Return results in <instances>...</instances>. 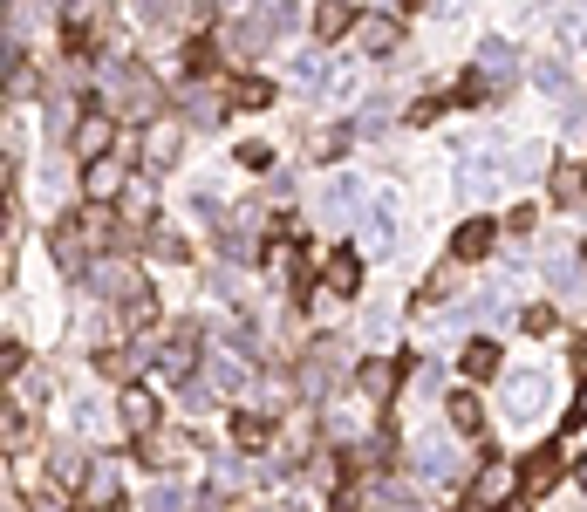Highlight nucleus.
<instances>
[{
    "instance_id": "15",
    "label": "nucleus",
    "mask_w": 587,
    "mask_h": 512,
    "mask_svg": "<svg viewBox=\"0 0 587 512\" xmlns=\"http://www.w3.org/2000/svg\"><path fill=\"white\" fill-rule=\"evenodd\" d=\"M533 82H540V89H547L553 103H567V110H574V76H567V62H540V69H533Z\"/></svg>"
},
{
    "instance_id": "20",
    "label": "nucleus",
    "mask_w": 587,
    "mask_h": 512,
    "mask_svg": "<svg viewBox=\"0 0 587 512\" xmlns=\"http://www.w3.org/2000/svg\"><path fill=\"white\" fill-rule=\"evenodd\" d=\"M321 205H328V219H349L355 205H362V185H355V178H335V185H328V198H321Z\"/></svg>"
},
{
    "instance_id": "9",
    "label": "nucleus",
    "mask_w": 587,
    "mask_h": 512,
    "mask_svg": "<svg viewBox=\"0 0 587 512\" xmlns=\"http://www.w3.org/2000/svg\"><path fill=\"white\" fill-rule=\"evenodd\" d=\"M69 144H76V158H82V164L110 158V117H82V123H76V137H69Z\"/></svg>"
},
{
    "instance_id": "18",
    "label": "nucleus",
    "mask_w": 587,
    "mask_h": 512,
    "mask_svg": "<svg viewBox=\"0 0 587 512\" xmlns=\"http://www.w3.org/2000/svg\"><path fill=\"white\" fill-rule=\"evenodd\" d=\"M110 499H117V465L89 458V506H110Z\"/></svg>"
},
{
    "instance_id": "1",
    "label": "nucleus",
    "mask_w": 587,
    "mask_h": 512,
    "mask_svg": "<svg viewBox=\"0 0 587 512\" xmlns=\"http://www.w3.org/2000/svg\"><path fill=\"white\" fill-rule=\"evenodd\" d=\"M499 403H506L512 424H526V417H540L547 410V376H533V369H519L506 390H499Z\"/></svg>"
},
{
    "instance_id": "6",
    "label": "nucleus",
    "mask_w": 587,
    "mask_h": 512,
    "mask_svg": "<svg viewBox=\"0 0 587 512\" xmlns=\"http://www.w3.org/2000/svg\"><path fill=\"white\" fill-rule=\"evenodd\" d=\"M82 192H89V205H103V198L123 192V158L110 151V158H96L89 171H82Z\"/></svg>"
},
{
    "instance_id": "26",
    "label": "nucleus",
    "mask_w": 587,
    "mask_h": 512,
    "mask_svg": "<svg viewBox=\"0 0 587 512\" xmlns=\"http://www.w3.org/2000/svg\"><path fill=\"white\" fill-rule=\"evenodd\" d=\"M233 444H239V451H260V444H267V417H239Z\"/></svg>"
},
{
    "instance_id": "38",
    "label": "nucleus",
    "mask_w": 587,
    "mask_h": 512,
    "mask_svg": "<svg viewBox=\"0 0 587 512\" xmlns=\"http://www.w3.org/2000/svg\"><path fill=\"white\" fill-rule=\"evenodd\" d=\"M96 287H103V294H123L130 280H123V267H96Z\"/></svg>"
},
{
    "instance_id": "30",
    "label": "nucleus",
    "mask_w": 587,
    "mask_h": 512,
    "mask_svg": "<svg viewBox=\"0 0 587 512\" xmlns=\"http://www.w3.org/2000/svg\"><path fill=\"white\" fill-rule=\"evenodd\" d=\"M287 69H294V82H301V89H314V82H321V55H294Z\"/></svg>"
},
{
    "instance_id": "41",
    "label": "nucleus",
    "mask_w": 587,
    "mask_h": 512,
    "mask_svg": "<svg viewBox=\"0 0 587 512\" xmlns=\"http://www.w3.org/2000/svg\"><path fill=\"white\" fill-rule=\"evenodd\" d=\"M574 424H587V383H581V396H574V417H567V431H574Z\"/></svg>"
},
{
    "instance_id": "39",
    "label": "nucleus",
    "mask_w": 587,
    "mask_h": 512,
    "mask_svg": "<svg viewBox=\"0 0 587 512\" xmlns=\"http://www.w3.org/2000/svg\"><path fill=\"white\" fill-rule=\"evenodd\" d=\"M130 219H137V226L151 219V192H144V185H130Z\"/></svg>"
},
{
    "instance_id": "29",
    "label": "nucleus",
    "mask_w": 587,
    "mask_h": 512,
    "mask_svg": "<svg viewBox=\"0 0 587 512\" xmlns=\"http://www.w3.org/2000/svg\"><path fill=\"white\" fill-rule=\"evenodd\" d=\"M144 512H185V492L178 485H157L151 499H144Z\"/></svg>"
},
{
    "instance_id": "27",
    "label": "nucleus",
    "mask_w": 587,
    "mask_h": 512,
    "mask_svg": "<svg viewBox=\"0 0 587 512\" xmlns=\"http://www.w3.org/2000/svg\"><path fill=\"white\" fill-rule=\"evenodd\" d=\"M540 164H547V151H540V144H519V151H512V178H533V171H540Z\"/></svg>"
},
{
    "instance_id": "13",
    "label": "nucleus",
    "mask_w": 587,
    "mask_h": 512,
    "mask_svg": "<svg viewBox=\"0 0 587 512\" xmlns=\"http://www.w3.org/2000/svg\"><path fill=\"white\" fill-rule=\"evenodd\" d=\"M314 35H321V41H335V35H355V14H349V0H321V7H314Z\"/></svg>"
},
{
    "instance_id": "17",
    "label": "nucleus",
    "mask_w": 587,
    "mask_h": 512,
    "mask_svg": "<svg viewBox=\"0 0 587 512\" xmlns=\"http://www.w3.org/2000/svg\"><path fill=\"white\" fill-rule=\"evenodd\" d=\"M465 376L471 383H492L499 376V349L492 342H465Z\"/></svg>"
},
{
    "instance_id": "16",
    "label": "nucleus",
    "mask_w": 587,
    "mask_h": 512,
    "mask_svg": "<svg viewBox=\"0 0 587 512\" xmlns=\"http://www.w3.org/2000/svg\"><path fill=\"white\" fill-rule=\"evenodd\" d=\"M321 280H328V294H355V287H362V260H355V253H335Z\"/></svg>"
},
{
    "instance_id": "25",
    "label": "nucleus",
    "mask_w": 587,
    "mask_h": 512,
    "mask_svg": "<svg viewBox=\"0 0 587 512\" xmlns=\"http://www.w3.org/2000/svg\"><path fill=\"white\" fill-rule=\"evenodd\" d=\"M239 376H246V369H239V349L212 355V390H239Z\"/></svg>"
},
{
    "instance_id": "5",
    "label": "nucleus",
    "mask_w": 587,
    "mask_h": 512,
    "mask_svg": "<svg viewBox=\"0 0 587 512\" xmlns=\"http://www.w3.org/2000/svg\"><path fill=\"white\" fill-rule=\"evenodd\" d=\"M417 478H431V485L458 478V451H451V437H417Z\"/></svg>"
},
{
    "instance_id": "33",
    "label": "nucleus",
    "mask_w": 587,
    "mask_h": 512,
    "mask_svg": "<svg viewBox=\"0 0 587 512\" xmlns=\"http://www.w3.org/2000/svg\"><path fill=\"white\" fill-rule=\"evenodd\" d=\"M553 192H560L567 205H574V198L587 192V178H581V171H553Z\"/></svg>"
},
{
    "instance_id": "4",
    "label": "nucleus",
    "mask_w": 587,
    "mask_h": 512,
    "mask_svg": "<svg viewBox=\"0 0 587 512\" xmlns=\"http://www.w3.org/2000/svg\"><path fill=\"white\" fill-rule=\"evenodd\" d=\"M560 465H567V458H560V444H547V451H533V458L519 465V492H526V499H540V492H553V485H560Z\"/></svg>"
},
{
    "instance_id": "11",
    "label": "nucleus",
    "mask_w": 587,
    "mask_h": 512,
    "mask_svg": "<svg viewBox=\"0 0 587 512\" xmlns=\"http://www.w3.org/2000/svg\"><path fill=\"white\" fill-rule=\"evenodd\" d=\"M355 390H362V403H390L396 369H390V362H362V369H355Z\"/></svg>"
},
{
    "instance_id": "21",
    "label": "nucleus",
    "mask_w": 587,
    "mask_h": 512,
    "mask_svg": "<svg viewBox=\"0 0 587 512\" xmlns=\"http://www.w3.org/2000/svg\"><path fill=\"white\" fill-rule=\"evenodd\" d=\"M478 424H485V410H478V396H471V390H458V396H451V431L478 437Z\"/></svg>"
},
{
    "instance_id": "23",
    "label": "nucleus",
    "mask_w": 587,
    "mask_h": 512,
    "mask_svg": "<svg viewBox=\"0 0 587 512\" xmlns=\"http://www.w3.org/2000/svg\"><path fill=\"white\" fill-rule=\"evenodd\" d=\"M547 280L560 287V294H581V260H574V253H553V260H547Z\"/></svg>"
},
{
    "instance_id": "8",
    "label": "nucleus",
    "mask_w": 587,
    "mask_h": 512,
    "mask_svg": "<svg viewBox=\"0 0 587 512\" xmlns=\"http://www.w3.org/2000/svg\"><path fill=\"white\" fill-rule=\"evenodd\" d=\"M485 253H492V219H465L458 239H451V260L465 267V260H485Z\"/></svg>"
},
{
    "instance_id": "19",
    "label": "nucleus",
    "mask_w": 587,
    "mask_h": 512,
    "mask_svg": "<svg viewBox=\"0 0 587 512\" xmlns=\"http://www.w3.org/2000/svg\"><path fill=\"white\" fill-rule=\"evenodd\" d=\"M492 178H499V171H492V158H485V151H478V158H471V171H458V192H465V198H485V192H492Z\"/></svg>"
},
{
    "instance_id": "28",
    "label": "nucleus",
    "mask_w": 587,
    "mask_h": 512,
    "mask_svg": "<svg viewBox=\"0 0 587 512\" xmlns=\"http://www.w3.org/2000/svg\"><path fill=\"white\" fill-rule=\"evenodd\" d=\"M267 96H274L267 82H260V76H246V82H239V96H233V103H239V110H267Z\"/></svg>"
},
{
    "instance_id": "14",
    "label": "nucleus",
    "mask_w": 587,
    "mask_h": 512,
    "mask_svg": "<svg viewBox=\"0 0 587 512\" xmlns=\"http://www.w3.org/2000/svg\"><path fill=\"white\" fill-rule=\"evenodd\" d=\"M471 492H478V506H506V499H512V472L492 458V465L478 472V485H471Z\"/></svg>"
},
{
    "instance_id": "3",
    "label": "nucleus",
    "mask_w": 587,
    "mask_h": 512,
    "mask_svg": "<svg viewBox=\"0 0 587 512\" xmlns=\"http://www.w3.org/2000/svg\"><path fill=\"white\" fill-rule=\"evenodd\" d=\"M178 144H185V130L171 117H151V130H144V171H171L178 164Z\"/></svg>"
},
{
    "instance_id": "24",
    "label": "nucleus",
    "mask_w": 587,
    "mask_h": 512,
    "mask_svg": "<svg viewBox=\"0 0 587 512\" xmlns=\"http://www.w3.org/2000/svg\"><path fill=\"white\" fill-rule=\"evenodd\" d=\"M492 315H506V287H485L478 301H465V315L458 321H492Z\"/></svg>"
},
{
    "instance_id": "40",
    "label": "nucleus",
    "mask_w": 587,
    "mask_h": 512,
    "mask_svg": "<svg viewBox=\"0 0 587 512\" xmlns=\"http://www.w3.org/2000/svg\"><path fill=\"white\" fill-rule=\"evenodd\" d=\"M55 253H62V267H76V260H82V246H76V233H55Z\"/></svg>"
},
{
    "instance_id": "7",
    "label": "nucleus",
    "mask_w": 587,
    "mask_h": 512,
    "mask_svg": "<svg viewBox=\"0 0 587 512\" xmlns=\"http://www.w3.org/2000/svg\"><path fill=\"white\" fill-rule=\"evenodd\" d=\"M117 410H123V424H130L137 437H144V431H157V396L144 390V383H130V390L117 396Z\"/></svg>"
},
{
    "instance_id": "34",
    "label": "nucleus",
    "mask_w": 587,
    "mask_h": 512,
    "mask_svg": "<svg viewBox=\"0 0 587 512\" xmlns=\"http://www.w3.org/2000/svg\"><path fill=\"white\" fill-rule=\"evenodd\" d=\"M192 123L198 130H212V123H219V103H212V96H192Z\"/></svg>"
},
{
    "instance_id": "36",
    "label": "nucleus",
    "mask_w": 587,
    "mask_h": 512,
    "mask_svg": "<svg viewBox=\"0 0 587 512\" xmlns=\"http://www.w3.org/2000/svg\"><path fill=\"white\" fill-rule=\"evenodd\" d=\"M383 123H390V103H383V96H376V103H369V110H362V123H355V130H383Z\"/></svg>"
},
{
    "instance_id": "35",
    "label": "nucleus",
    "mask_w": 587,
    "mask_h": 512,
    "mask_svg": "<svg viewBox=\"0 0 587 512\" xmlns=\"http://www.w3.org/2000/svg\"><path fill=\"white\" fill-rule=\"evenodd\" d=\"M185 69H212V41H185Z\"/></svg>"
},
{
    "instance_id": "12",
    "label": "nucleus",
    "mask_w": 587,
    "mask_h": 512,
    "mask_svg": "<svg viewBox=\"0 0 587 512\" xmlns=\"http://www.w3.org/2000/svg\"><path fill=\"white\" fill-rule=\"evenodd\" d=\"M390 246H396V212L376 205V212L362 219V253H390Z\"/></svg>"
},
{
    "instance_id": "31",
    "label": "nucleus",
    "mask_w": 587,
    "mask_h": 512,
    "mask_svg": "<svg viewBox=\"0 0 587 512\" xmlns=\"http://www.w3.org/2000/svg\"><path fill=\"white\" fill-rule=\"evenodd\" d=\"M519 328H526V335H553L560 321H553V308H526V315H519Z\"/></svg>"
},
{
    "instance_id": "10",
    "label": "nucleus",
    "mask_w": 587,
    "mask_h": 512,
    "mask_svg": "<svg viewBox=\"0 0 587 512\" xmlns=\"http://www.w3.org/2000/svg\"><path fill=\"white\" fill-rule=\"evenodd\" d=\"M137 458H144V465H157V472H171V465L185 458V444H178L171 431H144V437H137Z\"/></svg>"
},
{
    "instance_id": "22",
    "label": "nucleus",
    "mask_w": 587,
    "mask_h": 512,
    "mask_svg": "<svg viewBox=\"0 0 587 512\" xmlns=\"http://www.w3.org/2000/svg\"><path fill=\"white\" fill-rule=\"evenodd\" d=\"M478 69L492 82H506L512 76V41H485V48H478Z\"/></svg>"
},
{
    "instance_id": "37",
    "label": "nucleus",
    "mask_w": 587,
    "mask_h": 512,
    "mask_svg": "<svg viewBox=\"0 0 587 512\" xmlns=\"http://www.w3.org/2000/svg\"><path fill=\"white\" fill-rule=\"evenodd\" d=\"M239 164H246V171H267V164H274V151H267V144H246V151H239Z\"/></svg>"
},
{
    "instance_id": "2",
    "label": "nucleus",
    "mask_w": 587,
    "mask_h": 512,
    "mask_svg": "<svg viewBox=\"0 0 587 512\" xmlns=\"http://www.w3.org/2000/svg\"><path fill=\"white\" fill-rule=\"evenodd\" d=\"M403 48V21L396 14H362L355 21V55H396Z\"/></svg>"
},
{
    "instance_id": "32",
    "label": "nucleus",
    "mask_w": 587,
    "mask_h": 512,
    "mask_svg": "<svg viewBox=\"0 0 587 512\" xmlns=\"http://www.w3.org/2000/svg\"><path fill=\"white\" fill-rule=\"evenodd\" d=\"M82 239H89V246H103V239H110V212H103V205L82 219Z\"/></svg>"
}]
</instances>
